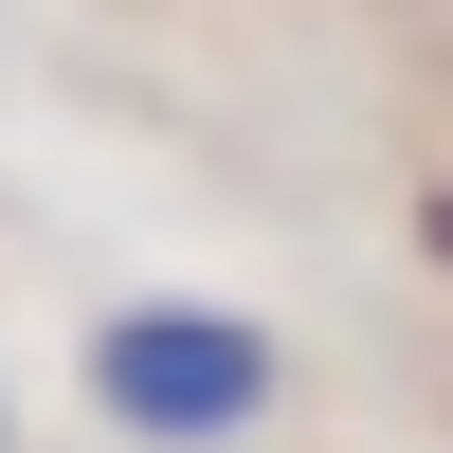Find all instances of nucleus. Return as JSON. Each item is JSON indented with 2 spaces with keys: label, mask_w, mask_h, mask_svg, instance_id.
Returning <instances> with one entry per match:
<instances>
[{
  "label": "nucleus",
  "mask_w": 453,
  "mask_h": 453,
  "mask_svg": "<svg viewBox=\"0 0 453 453\" xmlns=\"http://www.w3.org/2000/svg\"><path fill=\"white\" fill-rule=\"evenodd\" d=\"M91 418L145 435V453H218L273 418V345L236 309H109L91 326Z\"/></svg>",
  "instance_id": "obj_1"
}]
</instances>
